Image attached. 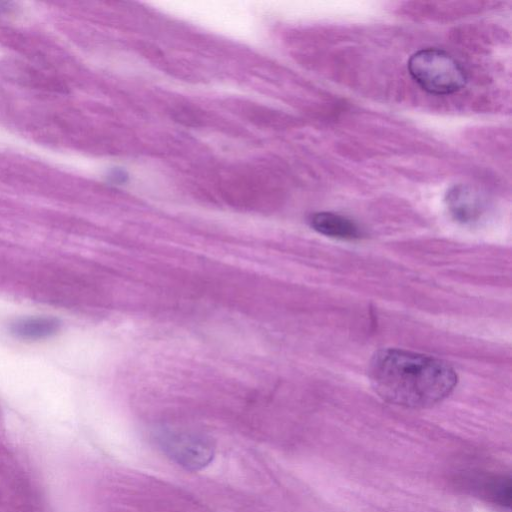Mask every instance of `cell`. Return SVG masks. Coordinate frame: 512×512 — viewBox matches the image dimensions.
<instances>
[{
	"label": "cell",
	"instance_id": "3957f363",
	"mask_svg": "<svg viewBox=\"0 0 512 512\" xmlns=\"http://www.w3.org/2000/svg\"><path fill=\"white\" fill-rule=\"evenodd\" d=\"M446 204L456 220L471 223L484 213L487 201L484 195L473 186L457 184L447 192Z\"/></svg>",
	"mask_w": 512,
	"mask_h": 512
},
{
	"label": "cell",
	"instance_id": "277c9868",
	"mask_svg": "<svg viewBox=\"0 0 512 512\" xmlns=\"http://www.w3.org/2000/svg\"><path fill=\"white\" fill-rule=\"evenodd\" d=\"M61 329V321L52 316H27L15 319L9 325L10 333L25 341L44 340L56 335Z\"/></svg>",
	"mask_w": 512,
	"mask_h": 512
},
{
	"label": "cell",
	"instance_id": "6da1fadb",
	"mask_svg": "<svg viewBox=\"0 0 512 512\" xmlns=\"http://www.w3.org/2000/svg\"><path fill=\"white\" fill-rule=\"evenodd\" d=\"M369 378L385 401L425 408L445 399L457 384L455 370L443 360L401 349H382L372 358Z\"/></svg>",
	"mask_w": 512,
	"mask_h": 512
},
{
	"label": "cell",
	"instance_id": "5b68a950",
	"mask_svg": "<svg viewBox=\"0 0 512 512\" xmlns=\"http://www.w3.org/2000/svg\"><path fill=\"white\" fill-rule=\"evenodd\" d=\"M310 225L317 232L329 237L351 240L361 236V230L352 220L332 212L313 214Z\"/></svg>",
	"mask_w": 512,
	"mask_h": 512
},
{
	"label": "cell",
	"instance_id": "7a4b0ae2",
	"mask_svg": "<svg viewBox=\"0 0 512 512\" xmlns=\"http://www.w3.org/2000/svg\"><path fill=\"white\" fill-rule=\"evenodd\" d=\"M408 70L422 89L436 95L457 92L466 83V74L461 65L440 49L417 51L408 61Z\"/></svg>",
	"mask_w": 512,
	"mask_h": 512
}]
</instances>
